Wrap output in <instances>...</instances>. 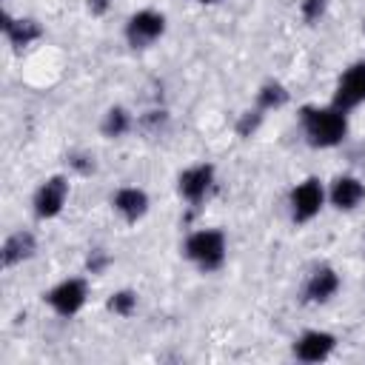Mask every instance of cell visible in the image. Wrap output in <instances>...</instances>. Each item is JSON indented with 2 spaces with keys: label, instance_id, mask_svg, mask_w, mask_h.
<instances>
[{
  "label": "cell",
  "instance_id": "cell-9",
  "mask_svg": "<svg viewBox=\"0 0 365 365\" xmlns=\"http://www.w3.org/2000/svg\"><path fill=\"white\" fill-rule=\"evenodd\" d=\"M214 185V165L211 163H197L191 168H185L177 180V191L182 200L188 202H200Z\"/></svg>",
  "mask_w": 365,
  "mask_h": 365
},
{
  "label": "cell",
  "instance_id": "cell-3",
  "mask_svg": "<svg viewBox=\"0 0 365 365\" xmlns=\"http://www.w3.org/2000/svg\"><path fill=\"white\" fill-rule=\"evenodd\" d=\"M165 34V14L154 9H140L125 20V40L134 48H145Z\"/></svg>",
  "mask_w": 365,
  "mask_h": 365
},
{
  "label": "cell",
  "instance_id": "cell-4",
  "mask_svg": "<svg viewBox=\"0 0 365 365\" xmlns=\"http://www.w3.org/2000/svg\"><path fill=\"white\" fill-rule=\"evenodd\" d=\"M325 205V188L317 177H308L302 182H297L291 188V197H288V208H291V217L294 222H308L319 214V208Z\"/></svg>",
  "mask_w": 365,
  "mask_h": 365
},
{
  "label": "cell",
  "instance_id": "cell-13",
  "mask_svg": "<svg viewBox=\"0 0 365 365\" xmlns=\"http://www.w3.org/2000/svg\"><path fill=\"white\" fill-rule=\"evenodd\" d=\"M34 251H37L34 234H29V231H14V234L6 237V242H3V248H0L3 265H20V262H26L29 257H34Z\"/></svg>",
  "mask_w": 365,
  "mask_h": 365
},
{
  "label": "cell",
  "instance_id": "cell-16",
  "mask_svg": "<svg viewBox=\"0 0 365 365\" xmlns=\"http://www.w3.org/2000/svg\"><path fill=\"white\" fill-rule=\"evenodd\" d=\"M285 103H288V91H285V86H282V83L268 80V83H262V86H259V91H257V108H259V111L282 108Z\"/></svg>",
  "mask_w": 365,
  "mask_h": 365
},
{
  "label": "cell",
  "instance_id": "cell-2",
  "mask_svg": "<svg viewBox=\"0 0 365 365\" xmlns=\"http://www.w3.org/2000/svg\"><path fill=\"white\" fill-rule=\"evenodd\" d=\"M225 251H228L225 234L217 231V228H200V231H194V234L185 240V245H182V254H185L200 271H217V268H222Z\"/></svg>",
  "mask_w": 365,
  "mask_h": 365
},
{
  "label": "cell",
  "instance_id": "cell-8",
  "mask_svg": "<svg viewBox=\"0 0 365 365\" xmlns=\"http://www.w3.org/2000/svg\"><path fill=\"white\" fill-rule=\"evenodd\" d=\"M334 348H336V336L331 331L314 328V331H305V334L297 336L294 356L302 359V362H322V359H328L334 354Z\"/></svg>",
  "mask_w": 365,
  "mask_h": 365
},
{
  "label": "cell",
  "instance_id": "cell-7",
  "mask_svg": "<svg viewBox=\"0 0 365 365\" xmlns=\"http://www.w3.org/2000/svg\"><path fill=\"white\" fill-rule=\"evenodd\" d=\"M359 103H365V60H356L354 66H348L334 91V106L342 111H351Z\"/></svg>",
  "mask_w": 365,
  "mask_h": 365
},
{
  "label": "cell",
  "instance_id": "cell-14",
  "mask_svg": "<svg viewBox=\"0 0 365 365\" xmlns=\"http://www.w3.org/2000/svg\"><path fill=\"white\" fill-rule=\"evenodd\" d=\"M3 31H6V37H9V43H11L14 48H26V46H31V43L43 34V29H40L37 20H31V17L11 20L9 14L3 17Z\"/></svg>",
  "mask_w": 365,
  "mask_h": 365
},
{
  "label": "cell",
  "instance_id": "cell-10",
  "mask_svg": "<svg viewBox=\"0 0 365 365\" xmlns=\"http://www.w3.org/2000/svg\"><path fill=\"white\" fill-rule=\"evenodd\" d=\"M328 200L334 208L339 211H354L362 200H365V185L362 180H356L354 174H342L331 182V191H328Z\"/></svg>",
  "mask_w": 365,
  "mask_h": 365
},
{
  "label": "cell",
  "instance_id": "cell-6",
  "mask_svg": "<svg viewBox=\"0 0 365 365\" xmlns=\"http://www.w3.org/2000/svg\"><path fill=\"white\" fill-rule=\"evenodd\" d=\"M86 297H88L86 282L77 279V277H68V279L57 282V285L46 294V302L54 308V314H60V317H74V314L86 305Z\"/></svg>",
  "mask_w": 365,
  "mask_h": 365
},
{
  "label": "cell",
  "instance_id": "cell-1",
  "mask_svg": "<svg viewBox=\"0 0 365 365\" xmlns=\"http://www.w3.org/2000/svg\"><path fill=\"white\" fill-rule=\"evenodd\" d=\"M302 131L314 148H334L348 134V111L331 106H305L299 114Z\"/></svg>",
  "mask_w": 365,
  "mask_h": 365
},
{
  "label": "cell",
  "instance_id": "cell-20",
  "mask_svg": "<svg viewBox=\"0 0 365 365\" xmlns=\"http://www.w3.org/2000/svg\"><path fill=\"white\" fill-rule=\"evenodd\" d=\"M108 6H111V0H88V11H91V14H97V17H100V14H106V11H108Z\"/></svg>",
  "mask_w": 365,
  "mask_h": 365
},
{
  "label": "cell",
  "instance_id": "cell-11",
  "mask_svg": "<svg viewBox=\"0 0 365 365\" xmlns=\"http://www.w3.org/2000/svg\"><path fill=\"white\" fill-rule=\"evenodd\" d=\"M111 205L125 222H137V220H143L148 214V194L143 188H137V185H123L111 197Z\"/></svg>",
  "mask_w": 365,
  "mask_h": 365
},
{
  "label": "cell",
  "instance_id": "cell-19",
  "mask_svg": "<svg viewBox=\"0 0 365 365\" xmlns=\"http://www.w3.org/2000/svg\"><path fill=\"white\" fill-rule=\"evenodd\" d=\"M325 9H328V0H302V6H299L305 23H319V17L325 14Z\"/></svg>",
  "mask_w": 365,
  "mask_h": 365
},
{
  "label": "cell",
  "instance_id": "cell-22",
  "mask_svg": "<svg viewBox=\"0 0 365 365\" xmlns=\"http://www.w3.org/2000/svg\"><path fill=\"white\" fill-rule=\"evenodd\" d=\"M362 31H365V20H362Z\"/></svg>",
  "mask_w": 365,
  "mask_h": 365
},
{
  "label": "cell",
  "instance_id": "cell-17",
  "mask_svg": "<svg viewBox=\"0 0 365 365\" xmlns=\"http://www.w3.org/2000/svg\"><path fill=\"white\" fill-rule=\"evenodd\" d=\"M108 311L117 314V317H131V314L137 311V294L128 291V288L114 291V294L108 297Z\"/></svg>",
  "mask_w": 365,
  "mask_h": 365
},
{
  "label": "cell",
  "instance_id": "cell-5",
  "mask_svg": "<svg viewBox=\"0 0 365 365\" xmlns=\"http://www.w3.org/2000/svg\"><path fill=\"white\" fill-rule=\"evenodd\" d=\"M66 200H68V180H66L63 174H54V177H48V180L34 191L31 205H34V214H37L40 220H51V217H57V214L63 211Z\"/></svg>",
  "mask_w": 365,
  "mask_h": 365
},
{
  "label": "cell",
  "instance_id": "cell-12",
  "mask_svg": "<svg viewBox=\"0 0 365 365\" xmlns=\"http://www.w3.org/2000/svg\"><path fill=\"white\" fill-rule=\"evenodd\" d=\"M339 291V274L331 268V265H319V268H314L311 271V277H308V282H305V299L308 302H328L334 294Z\"/></svg>",
  "mask_w": 365,
  "mask_h": 365
},
{
  "label": "cell",
  "instance_id": "cell-15",
  "mask_svg": "<svg viewBox=\"0 0 365 365\" xmlns=\"http://www.w3.org/2000/svg\"><path fill=\"white\" fill-rule=\"evenodd\" d=\"M131 114H128V108H123V106H111L106 114H103V120H100V131H103V137H108V140H117V137H123V134H128L131 131Z\"/></svg>",
  "mask_w": 365,
  "mask_h": 365
},
{
  "label": "cell",
  "instance_id": "cell-21",
  "mask_svg": "<svg viewBox=\"0 0 365 365\" xmlns=\"http://www.w3.org/2000/svg\"><path fill=\"white\" fill-rule=\"evenodd\" d=\"M197 3H217V0H197Z\"/></svg>",
  "mask_w": 365,
  "mask_h": 365
},
{
  "label": "cell",
  "instance_id": "cell-18",
  "mask_svg": "<svg viewBox=\"0 0 365 365\" xmlns=\"http://www.w3.org/2000/svg\"><path fill=\"white\" fill-rule=\"evenodd\" d=\"M259 123H262V111H259V108L245 111V114L240 117V123H237V134H240V137H251V134L259 128Z\"/></svg>",
  "mask_w": 365,
  "mask_h": 365
}]
</instances>
